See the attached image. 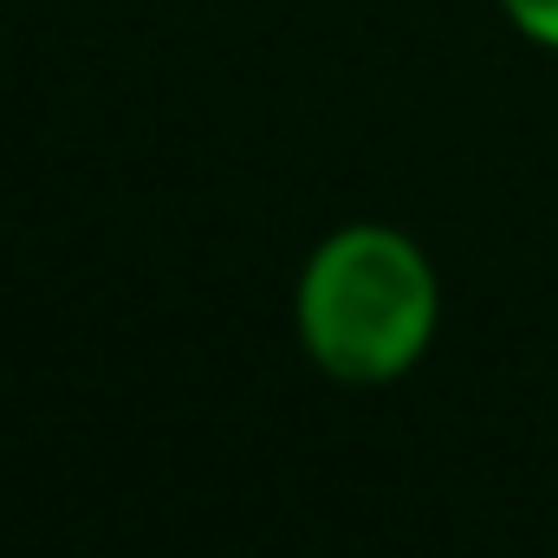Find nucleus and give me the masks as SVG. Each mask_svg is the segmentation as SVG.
<instances>
[{"mask_svg": "<svg viewBox=\"0 0 558 558\" xmlns=\"http://www.w3.org/2000/svg\"><path fill=\"white\" fill-rule=\"evenodd\" d=\"M500 13L513 20V33H526L533 46L558 52V0H500Z\"/></svg>", "mask_w": 558, "mask_h": 558, "instance_id": "2", "label": "nucleus"}, {"mask_svg": "<svg viewBox=\"0 0 558 558\" xmlns=\"http://www.w3.org/2000/svg\"><path fill=\"white\" fill-rule=\"evenodd\" d=\"M305 357L351 390L397 384L422 364L441 325V279L416 241L384 221L331 228L292 292Z\"/></svg>", "mask_w": 558, "mask_h": 558, "instance_id": "1", "label": "nucleus"}]
</instances>
